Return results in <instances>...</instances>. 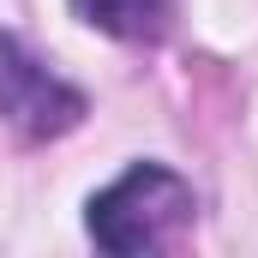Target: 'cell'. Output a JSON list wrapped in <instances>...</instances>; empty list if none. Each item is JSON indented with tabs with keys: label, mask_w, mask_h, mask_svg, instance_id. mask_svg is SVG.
<instances>
[{
	"label": "cell",
	"mask_w": 258,
	"mask_h": 258,
	"mask_svg": "<svg viewBox=\"0 0 258 258\" xmlns=\"http://www.w3.org/2000/svg\"><path fill=\"white\" fill-rule=\"evenodd\" d=\"M192 222V186L162 168V162H132L114 186L90 198L84 210V228L102 252L114 258H132V252H156L168 246L180 228Z\"/></svg>",
	"instance_id": "1"
},
{
	"label": "cell",
	"mask_w": 258,
	"mask_h": 258,
	"mask_svg": "<svg viewBox=\"0 0 258 258\" xmlns=\"http://www.w3.org/2000/svg\"><path fill=\"white\" fill-rule=\"evenodd\" d=\"M0 120L24 138H60L84 120V96L36 60L12 30H0Z\"/></svg>",
	"instance_id": "2"
},
{
	"label": "cell",
	"mask_w": 258,
	"mask_h": 258,
	"mask_svg": "<svg viewBox=\"0 0 258 258\" xmlns=\"http://www.w3.org/2000/svg\"><path fill=\"white\" fill-rule=\"evenodd\" d=\"M72 12L84 24H96L102 36L120 42H156L174 18V0H72Z\"/></svg>",
	"instance_id": "3"
}]
</instances>
